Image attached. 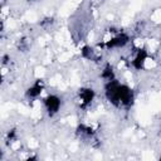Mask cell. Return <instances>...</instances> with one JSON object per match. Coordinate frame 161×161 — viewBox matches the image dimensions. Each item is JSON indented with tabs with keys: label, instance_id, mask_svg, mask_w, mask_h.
Returning <instances> with one entry per match:
<instances>
[{
	"label": "cell",
	"instance_id": "obj_12",
	"mask_svg": "<svg viewBox=\"0 0 161 161\" xmlns=\"http://www.w3.org/2000/svg\"><path fill=\"white\" fill-rule=\"evenodd\" d=\"M54 23V20H53V18H47V19H43L42 21H40V25L43 26V28H45V29H48L49 26H52V24Z\"/></svg>",
	"mask_w": 161,
	"mask_h": 161
},
{
	"label": "cell",
	"instance_id": "obj_2",
	"mask_svg": "<svg viewBox=\"0 0 161 161\" xmlns=\"http://www.w3.org/2000/svg\"><path fill=\"white\" fill-rule=\"evenodd\" d=\"M130 42H131L130 40V35L127 33H123V31H113V34L111 35V38H108L107 40H104L103 47L107 50L121 49V48H125Z\"/></svg>",
	"mask_w": 161,
	"mask_h": 161
},
{
	"label": "cell",
	"instance_id": "obj_5",
	"mask_svg": "<svg viewBox=\"0 0 161 161\" xmlns=\"http://www.w3.org/2000/svg\"><path fill=\"white\" fill-rule=\"evenodd\" d=\"M148 60V53L145 48H138L135 52V55L131 60V65L136 70H141L146 67V63Z\"/></svg>",
	"mask_w": 161,
	"mask_h": 161
},
{
	"label": "cell",
	"instance_id": "obj_4",
	"mask_svg": "<svg viewBox=\"0 0 161 161\" xmlns=\"http://www.w3.org/2000/svg\"><path fill=\"white\" fill-rule=\"evenodd\" d=\"M96 98V92L89 88V87H83L78 91V102H79V107L86 109L88 108L92 102L94 101Z\"/></svg>",
	"mask_w": 161,
	"mask_h": 161
},
{
	"label": "cell",
	"instance_id": "obj_11",
	"mask_svg": "<svg viewBox=\"0 0 161 161\" xmlns=\"http://www.w3.org/2000/svg\"><path fill=\"white\" fill-rule=\"evenodd\" d=\"M16 138H18V136H16V130H9V132H8V135H6V141L9 142V143H13V142H15L16 141Z\"/></svg>",
	"mask_w": 161,
	"mask_h": 161
},
{
	"label": "cell",
	"instance_id": "obj_8",
	"mask_svg": "<svg viewBox=\"0 0 161 161\" xmlns=\"http://www.w3.org/2000/svg\"><path fill=\"white\" fill-rule=\"evenodd\" d=\"M101 77H102V79L104 80V83L116 79V73H114V70H113V68H112L111 64H106V65L103 67L102 73H101Z\"/></svg>",
	"mask_w": 161,
	"mask_h": 161
},
{
	"label": "cell",
	"instance_id": "obj_13",
	"mask_svg": "<svg viewBox=\"0 0 161 161\" xmlns=\"http://www.w3.org/2000/svg\"><path fill=\"white\" fill-rule=\"evenodd\" d=\"M29 1H34V0H29Z\"/></svg>",
	"mask_w": 161,
	"mask_h": 161
},
{
	"label": "cell",
	"instance_id": "obj_6",
	"mask_svg": "<svg viewBox=\"0 0 161 161\" xmlns=\"http://www.w3.org/2000/svg\"><path fill=\"white\" fill-rule=\"evenodd\" d=\"M75 133L83 141H91V142L92 141H97L96 140V132H94V130L91 126H88V125H84V123L79 125L77 127V130H75Z\"/></svg>",
	"mask_w": 161,
	"mask_h": 161
},
{
	"label": "cell",
	"instance_id": "obj_10",
	"mask_svg": "<svg viewBox=\"0 0 161 161\" xmlns=\"http://www.w3.org/2000/svg\"><path fill=\"white\" fill-rule=\"evenodd\" d=\"M29 48H30L29 39L23 38V39H20L18 42V49H19V52H26V50H29Z\"/></svg>",
	"mask_w": 161,
	"mask_h": 161
},
{
	"label": "cell",
	"instance_id": "obj_7",
	"mask_svg": "<svg viewBox=\"0 0 161 161\" xmlns=\"http://www.w3.org/2000/svg\"><path fill=\"white\" fill-rule=\"evenodd\" d=\"M43 89H44V83H43V80L36 79V80L26 89L25 96H26L28 99H31V101H33V99H36V98L42 94Z\"/></svg>",
	"mask_w": 161,
	"mask_h": 161
},
{
	"label": "cell",
	"instance_id": "obj_3",
	"mask_svg": "<svg viewBox=\"0 0 161 161\" xmlns=\"http://www.w3.org/2000/svg\"><path fill=\"white\" fill-rule=\"evenodd\" d=\"M62 107V99L57 94H49L44 98V108L49 117L55 116Z\"/></svg>",
	"mask_w": 161,
	"mask_h": 161
},
{
	"label": "cell",
	"instance_id": "obj_1",
	"mask_svg": "<svg viewBox=\"0 0 161 161\" xmlns=\"http://www.w3.org/2000/svg\"><path fill=\"white\" fill-rule=\"evenodd\" d=\"M104 96L107 101L117 108H130L133 104L135 94L132 88L119 83L117 79L106 82L104 84Z\"/></svg>",
	"mask_w": 161,
	"mask_h": 161
},
{
	"label": "cell",
	"instance_id": "obj_14",
	"mask_svg": "<svg viewBox=\"0 0 161 161\" xmlns=\"http://www.w3.org/2000/svg\"><path fill=\"white\" fill-rule=\"evenodd\" d=\"M160 160H161V156H160Z\"/></svg>",
	"mask_w": 161,
	"mask_h": 161
},
{
	"label": "cell",
	"instance_id": "obj_9",
	"mask_svg": "<svg viewBox=\"0 0 161 161\" xmlns=\"http://www.w3.org/2000/svg\"><path fill=\"white\" fill-rule=\"evenodd\" d=\"M80 54H82V57L86 58L87 60H97V58H98L97 52H96L92 47H89V45H84V47L82 48V50H80Z\"/></svg>",
	"mask_w": 161,
	"mask_h": 161
}]
</instances>
